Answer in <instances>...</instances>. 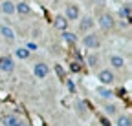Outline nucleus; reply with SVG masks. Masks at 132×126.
<instances>
[{
    "mask_svg": "<svg viewBox=\"0 0 132 126\" xmlns=\"http://www.w3.org/2000/svg\"><path fill=\"white\" fill-rule=\"evenodd\" d=\"M82 44H85V48L88 50H97L99 46H101V40H99V37L95 33H88L82 37Z\"/></svg>",
    "mask_w": 132,
    "mask_h": 126,
    "instance_id": "obj_1",
    "label": "nucleus"
},
{
    "mask_svg": "<svg viewBox=\"0 0 132 126\" xmlns=\"http://www.w3.org/2000/svg\"><path fill=\"white\" fill-rule=\"evenodd\" d=\"M97 79H99V82H101L103 86H110L116 81V75H114L112 70H101L99 75H97Z\"/></svg>",
    "mask_w": 132,
    "mask_h": 126,
    "instance_id": "obj_2",
    "label": "nucleus"
},
{
    "mask_svg": "<svg viewBox=\"0 0 132 126\" xmlns=\"http://www.w3.org/2000/svg\"><path fill=\"white\" fill-rule=\"evenodd\" d=\"M48 73H50V68H48V64H44V62H37V64L33 66V75L37 79H46Z\"/></svg>",
    "mask_w": 132,
    "mask_h": 126,
    "instance_id": "obj_3",
    "label": "nucleus"
},
{
    "mask_svg": "<svg viewBox=\"0 0 132 126\" xmlns=\"http://www.w3.org/2000/svg\"><path fill=\"white\" fill-rule=\"evenodd\" d=\"M0 70H2L4 73H11L15 70V60L11 57H0Z\"/></svg>",
    "mask_w": 132,
    "mask_h": 126,
    "instance_id": "obj_4",
    "label": "nucleus"
},
{
    "mask_svg": "<svg viewBox=\"0 0 132 126\" xmlns=\"http://www.w3.org/2000/svg\"><path fill=\"white\" fill-rule=\"evenodd\" d=\"M99 26H101V29H105V31L112 29V27H114V18H112V15L103 13L101 17H99Z\"/></svg>",
    "mask_w": 132,
    "mask_h": 126,
    "instance_id": "obj_5",
    "label": "nucleus"
},
{
    "mask_svg": "<svg viewBox=\"0 0 132 126\" xmlns=\"http://www.w3.org/2000/svg\"><path fill=\"white\" fill-rule=\"evenodd\" d=\"M0 35H2L7 42H15V38H16L13 27H9V26H0Z\"/></svg>",
    "mask_w": 132,
    "mask_h": 126,
    "instance_id": "obj_6",
    "label": "nucleus"
},
{
    "mask_svg": "<svg viewBox=\"0 0 132 126\" xmlns=\"http://www.w3.org/2000/svg\"><path fill=\"white\" fill-rule=\"evenodd\" d=\"M22 119L19 117V115H15V113H6L4 117H2V124L4 126H16Z\"/></svg>",
    "mask_w": 132,
    "mask_h": 126,
    "instance_id": "obj_7",
    "label": "nucleus"
},
{
    "mask_svg": "<svg viewBox=\"0 0 132 126\" xmlns=\"http://www.w3.org/2000/svg\"><path fill=\"white\" fill-rule=\"evenodd\" d=\"M108 62H110V66H112L114 70H123V68H125V59H123L121 55H112Z\"/></svg>",
    "mask_w": 132,
    "mask_h": 126,
    "instance_id": "obj_8",
    "label": "nucleus"
},
{
    "mask_svg": "<svg viewBox=\"0 0 132 126\" xmlns=\"http://www.w3.org/2000/svg\"><path fill=\"white\" fill-rule=\"evenodd\" d=\"M79 18V6H66V20H77Z\"/></svg>",
    "mask_w": 132,
    "mask_h": 126,
    "instance_id": "obj_9",
    "label": "nucleus"
},
{
    "mask_svg": "<svg viewBox=\"0 0 132 126\" xmlns=\"http://www.w3.org/2000/svg\"><path fill=\"white\" fill-rule=\"evenodd\" d=\"M92 27H94V18L92 17H85L79 22V31H82V33H88Z\"/></svg>",
    "mask_w": 132,
    "mask_h": 126,
    "instance_id": "obj_10",
    "label": "nucleus"
},
{
    "mask_svg": "<svg viewBox=\"0 0 132 126\" xmlns=\"http://www.w3.org/2000/svg\"><path fill=\"white\" fill-rule=\"evenodd\" d=\"M15 13H19V15H31V7H29V4H26V2H20V4H15Z\"/></svg>",
    "mask_w": 132,
    "mask_h": 126,
    "instance_id": "obj_11",
    "label": "nucleus"
},
{
    "mask_svg": "<svg viewBox=\"0 0 132 126\" xmlns=\"http://www.w3.org/2000/svg\"><path fill=\"white\" fill-rule=\"evenodd\" d=\"M97 93H99V97L101 99H112L114 97V91L110 90V88H106V86H101V88H97Z\"/></svg>",
    "mask_w": 132,
    "mask_h": 126,
    "instance_id": "obj_12",
    "label": "nucleus"
},
{
    "mask_svg": "<svg viewBox=\"0 0 132 126\" xmlns=\"http://www.w3.org/2000/svg\"><path fill=\"white\" fill-rule=\"evenodd\" d=\"M53 24H55V27L61 29V31H66V29H68V20H66V17H61V15L55 18Z\"/></svg>",
    "mask_w": 132,
    "mask_h": 126,
    "instance_id": "obj_13",
    "label": "nucleus"
},
{
    "mask_svg": "<svg viewBox=\"0 0 132 126\" xmlns=\"http://www.w3.org/2000/svg\"><path fill=\"white\" fill-rule=\"evenodd\" d=\"M2 13H6V15H13L15 13V4L11 2V0H4L2 2Z\"/></svg>",
    "mask_w": 132,
    "mask_h": 126,
    "instance_id": "obj_14",
    "label": "nucleus"
},
{
    "mask_svg": "<svg viewBox=\"0 0 132 126\" xmlns=\"http://www.w3.org/2000/svg\"><path fill=\"white\" fill-rule=\"evenodd\" d=\"M62 37H64V40L68 42L70 46H73V44L77 42V37H75V33H72V31H68V29H66V31H62Z\"/></svg>",
    "mask_w": 132,
    "mask_h": 126,
    "instance_id": "obj_15",
    "label": "nucleus"
},
{
    "mask_svg": "<svg viewBox=\"0 0 132 126\" xmlns=\"http://www.w3.org/2000/svg\"><path fill=\"white\" fill-rule=\"evenodd\" d=\"M130 13H132L130 4H125V6L119 9V17H121V18H125V20H130Z\"/></svg>",
    "mask_w": 132,
    "mask_h": 126,
    "instance_id": "obj_16",
    "label": "nucleus"
},
{
    "mask_svg": "<svg viewBox=\"0 0 132 126\" xmlns=\"http://www.w3.org/2000/svg\"><path fill=\"white\" fill-rule=\"evenodd\" d=\"M116 124H118V126H132L128 115H118V119H116Z\"/></svg>",
    "mask_w": 132,
    "mask_h": 126,
    "instance_id": "obj_17",
    "label": "nucleus"
},
{
    "mask_svg": "<svg viewBox=\"0 0 132 126\" xmlns=\"http://www.w3.org/2000/svg\"><path fill=\"white\" fill-rule=\"evenodd\" d=\"M15 57L16 59H20V60H26L29 57V51L26 48H19V50H15Z\"/></svg>",
    "mask_w": 132,
    "mask_h": 126,
    "instance_id": "obj_18",
    "label": "nucleus"
},
{
    "mask_svg": "<svg viewBox=\"0 0 132 126\" xmlns=\"http://www.w3.org/2000/svg\"><path fill=\"white\" fill-rule=\"evenodd\" d=\"M105 113L110 117V115H116V113H118V106H116V104H106L105 106Z\"/></svg>",
    "mask_w": 132,
    "mask_h": 126,
    "instance_id": "obj_19",
    "label": "nucleus"
},
{
    "mask_svg": "<svg viewBox=\"0 0 132 126\" xmlns=\"http://www.w3.org/2000/svg\"><path fill=\"white\" fill-rule=\"evenodd\" d=\"M86 60H88V66H92V68L99 66V57H97V55H94V53H92V55H88V59H86Z\"/></svg>",
    "mask_w": 132,
    "mask_h": 126,
    "instance_id": "obj_20",
    "label": "nucleus"
},
{
    "mask_svg": "<svg viewBox=\"0 0 132 126\" xmlns=\"http://www.w3.org/2000/svg\"><path fill=\"white\" fill-rule=\"evenodd\" d=\"M77 113H81V115H85V113H86V104L82 102V101L77 102Z\"/></svg>",
    "mask_w": 132,
    "mask_h": 126,
    "instance_id": "obj_21",
    "label": "nucleus"
},
{
    "mask_svg": "<svg viewBox=\"0 0 132 126\" xmlns=\"http://www.w3.org/2000/svg\"><path fill=\"white\" fill-rule=\"evenodd\" d=\"M26 50H28V51H31V50H37V44H35V42H28Z\"/></svg>",
    "mask_w": 132,
    "mask_h": 126,
    "instance_id": "obj_22",
    "label": "nucleus"
},
{
    "mask_svg": "<svg viewBox=\"0 0 132 126\" xmlns=\"http://www.w3.org/2000/svg\"><path fill=\"white\" fill-rule=\"evenodd\" d=\"M101 124H103V126H110L112 122H110V119H106V117H103V119H101Z\"/></svg>",
    "mask_w": 132,
    "mask_h": 126,
    "instance_id": "obj_23",
    "label": "nucleus"
},
{
    "mask_svg": "<svg viewBox=\"0 0 132 126\" xmlns=\"http://www.w3.org/2000/svg\"><path fill=\"white\" fill-rule=\"evenodd\" d=\"M55 70H57V73H59V77H61V79H62V81H64V73H62V68H61V66H57Z\"/></svg>",
    "mask_w": 132,
    "mask_h": 126,
    "instance_id": "obj_24",
    "label": "nucleus"
},
{
    "mask_svg": "<svg viewBox=\"0 0 132 126\" xmlns=\"http://www.w3.org/2000/svg\"><path fill=\"white\" fill-rule=\"evenodd\" d=\"M66 84H68V90H70V91H73V82H72V81H66Z\"/></svg>",
    "mask_w": 132,
    "mask_h": 126,
    "instance_id": "obj_25",
    "label": "nucleus"
},
{
    "mask_svg": "<svg viewBox=\"0 0 132 126\" xmlns=\"http://www.w3.org/2000/svg\"><path fill=\"white\" fill-rule=\"evenodd\" d=\"M79 70H81V66H77L75 62H73V64H72V71H79Z\"/></svg>",
    "mask_w": 132,
    "mask_h": 126,
    "instance_id": "obj_26",
    "label": "nucleus"
},
{
    "mask_svg": "<svg viewBox=\"0 0 132 126\" xmlns=\"http://www.w3.org/2000/svg\"><path fill=\"white\" fill-rule=\"evenodd\" d=\"M16 126H29V124H28L26 121H20V122H19V124H16Z\"/></svg>",
    "mask_w": 132,
    "mask_h": 126,
    "instance_id": "obj_27",
    "label": "nucleus"
}]
</instances>
